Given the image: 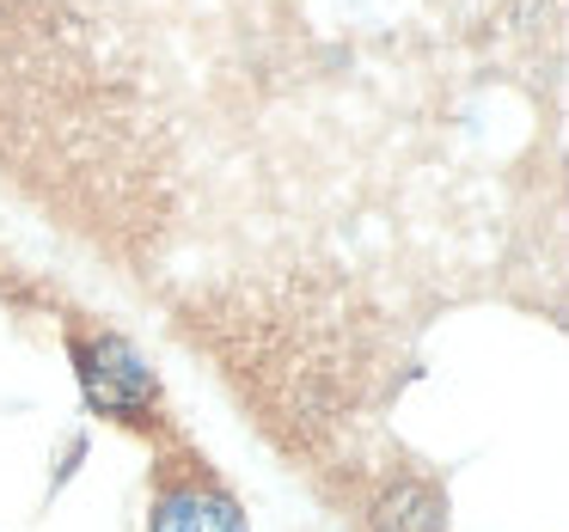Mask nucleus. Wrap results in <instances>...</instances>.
I'll return each mask as SVG.
<instances>
[{"label": "nucleus", "mask_w": 569, "mask_h": 532, "mask_svg": "<svg viewBox=\"0 0 569 532\" xmlns=\"http://www.w3.org/2000/svg\"><path fill=\"white\" fill-rule=\"evenodd\" d=\"M62 349H68V368H74L80 404H87L104 429L136 434V441H148V446L184 434L172 416V398H166V385H160V368H153L123 331L92 324V319H62Z\"/></svg>", "instance_id": "1"}, {"label": "nucleus", "mask_w": 569, "mask_h": 532, "mask_svg": "<svg viewBox=\"0 0 569 532\" xmlns=\"http://www.w3.org/2000/svg\"><path fill=\"white\" fill-rule=\"evenodd\" d=\"M148 532H251L239 490L221 478L190 434L153 446L148 465Z\"/></svg>", "instance_id": "2"}]
</instances>
